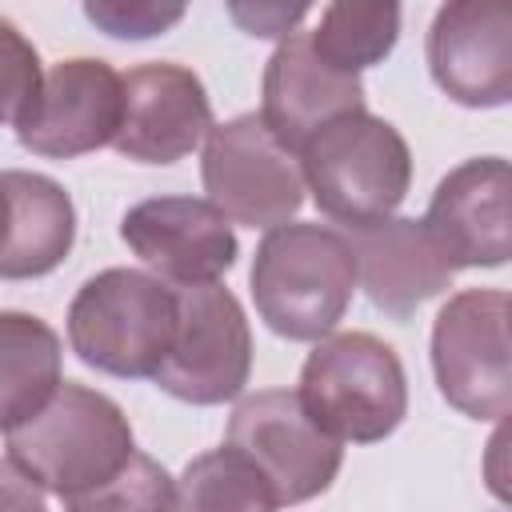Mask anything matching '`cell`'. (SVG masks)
I'll return each instance as SVG.
<instances>
[{"label": "cell", "instance_id": "6da1fadb", "mask_svg": "<svg viewBox=\"0 0 512 512\" xmlns=\"http://www.w3.org/2000/svg\"><path fill=\"white\" fill-rule=\"evenodd\" d=\"M4 448L32 484L60 500L108 484L136 452L124 408L84 384H60L36 416L4 432Z\"/></svg>", "mask_w": 512, "mask_h": 512}, {"label": "cell", "instance_id": "7a4b0ae2", "mask_svg": "<svg viewBox=\"0 0 512 512\" xmlns=\"http://www.w3.org/2000/svg\"><path fill=\"white\" fill-rule=\"evenodd\" d=\"M252 300L284 340H324L356 292L348 236L328 224H280L256 244Z\"/></svg>", "mask_w": 512, "mask_h": 512}, {"label": "cell", "instance_id": "3957f363", "mask_svg": "<svg viewBox=\"0 0 512 512\" xmlns=\"http://www.w3.org/2000/svg\"><path fill=\"white\" fill-rule=\"evenodd\" d=\"M304 192L348 232L388 220L412 188V152L396 124L368 108L332 120L300 148Z\"/></svg>", "mask_w": 512, "mask_h": 512}, {"label": "cell", "instance_id": "277c9868", "mask_svg": "<svg viewBox=\"0 0 512 512\" xmlns=\"http://www.w3.org/2000/svg\"><path fill=\"white\" fill-rule=\"evenodd\" d=\"M176 332V288L140 268H104L68 304L72 352L108 376L144 380L168 356Z\"/></svg>", "mask_w": 512, "mask_h": 512}, {"label": "cell", "instance_id": "5b68a950", "mask_svg": "<svg viewBox=\"0 0 512 512\" xmlns=\"http://www.w3.org/2000/svg\"><path fill=\"white\" fill-rule=\"evenodd\" d=\"M300 404L340 444H376L408 416V376L392 344L372 332L316 340L300 368Z\"/></svg>", "mask_w": 512, "mask_h": 512}, {"label": "cell", "instance_id": "8992f818", "mask_svg": "<svg viewBox=\"0 0 512 512\" xmlns=\"http://www.w3.org/2000/svg\"><path fill=\"white\" fill-rule=\"evenodd\" d=\"M200 180L208 204L244 228H280L304 204L300 156L276 144L256 112L212 124L204 136Z\"/></svg>", "mask_w": 512, "mask_h": 512}, {"label": "cell", "instance_id": "52a82bcc", "mask_svg": "<svg viewBox=\"0 0 512 512\" xmlns=\"http://www.w3.org/2000/svg\"><path fill=\"white\" fill-rule=\"evenodd\" d=\"M252 372V328L240 300L224 284L176 288V332L164 364L156 368V388L184 404H224L236 400Z\"/></svg>", "mask_w": 512, "mask_h": 512}, {"label": "cell", "instance_id": "ba28073f", "mask_svg": "<svg viewBox=\"0 0 512 512\" xmlns=\"http://www.w3.org/2000/svg\"><path fill=\"white\" fill-rule=\"evenodd\" d=\"M432 372L440 396L472 420H504L512 408L508 376V292H456L432 324Z\"/></svg>", "mask_w": 512, "mask_h": 512}, {"label": "cell", "instance_id": "9c48e42d", "mask_svg": "<svg viewBox=\"0 0 512 512\" xmlns=\"http://www.w3.org/2000/svg\"><path fill=\"white\" fill-rule=\"evenodd\" d=\"M224 444L264 472L280 504H304L328 492L344 464L340 440L308 416L292 388H264L244 396L228 420Z\"/></svg>", "mask_w": 512, "mask_h": 512}, {"label": "cell", "instance_id": "30bf717a", "mask_svg": "<svg viewBox=\"0 0 512 512\" xmlns=\"http://www.w3.org/2000/svg\"><path fill=\"white\" fill-rule=\"evenodd\" d=\"M124 116V76L96 56H72L52 64L40 92L16 120L20 148L72 160L116 140Z\"/></svg>", "mask_w": 512, "mask_h": 512}, {"label": "cell", "instance_id": "8fae6325", "mask_svg": "<svg viewBox=\"0 0 512 512\" xmlns=\"http://www.w3.org/2000/svg\"><path fill=\"white\" fill-rule=\"evenodd\" d=\"M124 244L176 288L216 284L240 256L236 232L224 212L200 196H152L124 212Z\"/></svg>", "mask_w": 512, "mask_h": 512}, {"label": "cell", "instance_id": "7c38bea8", "mask_svg": "<svg viewBox=\"0 0 512 512\" xmlns=\"http://www.w3.org/2000/svg\"><path fill=\"white\" fill-rule=\"evenodd\" d=\"M428 72L464 108H500L512 96V12L496 0L444 4L428 28Z\"/></svg>", "mask_w": 512, "mask_h": 512}, {"label": "cell", "instance_id": "4fadbf2b", "mask_svg": "<svg viewBox=\"0 0 512 512\" xmlns=\"http://www.w3.org/2000/svg\"><path fill=\"white\" fill-rule=\"evenodd\" d=\"M212 132V100L200 76L172 60L136 64L124 76V116L112 148L140 164H176Z\"/></svg>", "mask_w": 512, "mask_h": 512}, {"label": "cell", "instance_id": "5bb4252c", "mask_svg": "<svg viewBox=\"0 0 512 512\" xmlns=\"http://www.w3.org/2000/svg\"><path fill=\"white\" fill-rule=\"evenodd\" d=\"M512 172L504 156L456 164L432 192L424 228L452 268H500L512 256Z\"/></svg>", "mask_w": 512, "mask_h": 512}, {"label": "cell", "instance_id": "9a60e30c", "mask_svg": "<svg viewBox=\"0 0 512 512\" xmlns=\"http://www.w3.org/2000/svg\"><path fill=\"white\" fill-rule=\"evenodd\" d=\"M364 108V84L360 76H348L332 64H324L308 40V32H292L276 44V52L264 64V104L260 120L284 144L300 156V148L324 132L332 120Z\"/></svg>", "mask_w": 512, "mask_h": 512}, {"label": "cell", "instance_id": "2e32d148", "mask_svg": "<svg viewBox=\"0 0 512 512\" xmlns=\"http://www.w3.org/2000/svg\"><path fill=\"white\" fill-rule=\"evenodd\" d=\"M348 248L356 264V284L380 312L396 320H408L456 276L440 244L428 236V228L408 216H388L380 224L348 232Z\"/></svg>", "mask_w": 512, "mask_h": 512}, {"label": "cell", "instance_id": "e0dca14e", "mask_svg": "<svg viewBox=\"0 0 512 512\" xmlns=\"http://www.w3.org/2000/svg\"><path fill=\"white\" fill-rule=\"evenodd\" d=\"M4 184L12 192V236L0 256V280H36L64 264L76 240L72 196L44 172L8 168Z\"/></svg>", "mask_w": 512, "mask_h": 512}, {"label": "cell", "instance_id": "ac0fdd59", "mask_svg": "<svg viewBox=\"0 0 512 512\" xmlns=\"http://www.w3.org/2000/svg\"><path fill=\"white\" fill-rule=\"evenodd\" d=\"M64 348L52 324L32 312H0V432L36 416L60 380Z\"/></svg>", "mask_w": 512, "mask_h": 512}, {"label": "cell", "instance_id": "d6986e66", "mask_svg": "<svg viewBox=\"0 0 512 512\" xmlns=\"http://www.w3.org/2000/svg\"><path fill=\"white\" fill-rule=\"evenodd\" d=\"M280 500L264 472L236 448H212L188 460L176 480V512H276Z\"/></svg>", "mask_w": 512, "mask_h": 512}, {"label": "cell", "instance_id": "ffe728a7", "mask_svg": "<svg viewBox=\"0 0 512 512\" xmlns=\"http://www.w3.org/2000/svg\"><path fill=\"white\" fill-rule=\"evenodd\" d=\"M316 56L348 76L380 64L400 40V8L396 4H328L320 24L308 32Z\"/></svg>", "mask_w": 512, "mask_h": 512}, {"label": "cell", "instance_id": "44dd1931", "mask_svg": "<svg viewBox=\"0 0 512 512\" xmlns=\"http://www.w3.org/2000/svg\"><path fill=\"white\" fill-rule=\"evenodd\" d=\"M64 512H176V484L144 452H132V460L100 488L64 500Z\"/></svg>", "mask_w": 512, "mask_h": 512}, {"label": "cell", "instance_id": "7402d4cb", "mask_svg": "<svg viewBox=\"0 0 512 512\" xmlns=\"http://www.w3.org/2000/svg\"><path fill=\"white\" fill-rule=\"evenodd\" d=\"M40 80V52L12 20L0 16V124L20 120V112L40 92Z\"/></svg>", "mask_w": 512, "mask_h": 512}, {"label": "cell", "instance_id": "603a6c76", "mask_svg": "<svg viewBox=\"0 0 512 512\" xmlns=\"http://www.w3.org/2000/svg\"><path fill=\"white\" fill-rule=\"evenodd\" d=\"M84 16L116 40H148V36H164L172 24H180L184 8L152 4V0H88Z\"/></svg>", "mask_w": 512, "mask_h": 512}, {"label": "cell", "instance_id": "cb8c5ba5", "mask_svg": "<svg viewBox=\"0 0 512 512\" xmlns=\"http://www.w3.org/2000/svg\"><path fill=\"white\" fill-rule=\"evenodd\" d=\"M236 24H244L252 36H292V28L308 16L304 4L288 8V4H256V8H244V4H232L228 8Z\"/></svg>", "mask_w": 512, "mask_h": 512}, {"label": "cell", "instance_id": "d4e9b609", "mask_svg": "<svg viewBox=\"0 0 512 512\" xmlns=\"http://www.w3.org/2000/svg\"><path fill=\"white\" fill-rule=\"evenodd\" d=\"M0 512H44V488L32 484L12 460H0Z\"/></svg>", "mask_w": 512, "mask_h": 512}, {"label": "cell", "instance_id": "484cf974", "mask_svg": "<svg viewBox=\"0 0 512 512\" xmlns=\"http://www.w3.org/2000/svg\"><path fill=\"white\" fill-rule=\"evenodd\" d=\"M8 236H12V192H8L4 172H0V256L8 248Z\"/></svg>", "mask_w": 512, "mask_h": 512}]
</instances>
